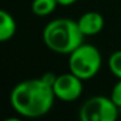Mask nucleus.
<instances>
[{"label":"nucleus","mask_w":121,"mask_h":121,"mask_svg":"<svg viewBox=\"0 0 121 121\" xmlns=\"http://www.w3.org/2000/svg\"><path fill=\"white\" fill-rule=\"evenodd\" d=\"M56 96L48 82L40 78H31L17 83L11 91V104L24 117L38 118L47 115L52 108Z\"/></svg>","instance_id":"nucleus-1"},{"label":"nucleus","mask_w":121,"mask_h":121,"mask_svg":"<svg viewBox=\"0 0 121 121\" xmlns=\"http://www.w3.org/2000/svg\"><path fill=\"white\" fill-rule=\"evenodd\" d=\"M78 22L70 18H55L43 29L42 38L47 48L60 55H70L83 43Z\"/></svg>","instance_id":"nucleus-2"},{"label":"nucleus","mask_w":121,"mask_h":121,"mask_svg":"<svg viewBox=\"0 0 121 121\" xmlns=\"http://www.w3.org/2000/svg\"><path fill=\"white\" fill-rule=\"evenodd\" d=\"M69 72L86 81L91 79L99 73L102 68V55L95 46L82 43L69 55L68 59Z\"/></svg>","instance_id":"nucleus-3"},{"label":"nucleus","mask_w":121,"mask_h":121,"mask_svg":"<svg viewBox=\"0 0 121 121\" xmlns=\"http://www.w3.org/2000/svg\"><path fill=\"white\" fill-rule=\"evenodd\" d=\"M79 121H117L118 107L111 98L91 96L79 108Z\"/></svg>","instance_id":"nucleus-4"},{"label":"nucleus","mask_w":121,"mask_h":121,"mask_svg":"<svg viewBox=\"0 0 121 121\" xmlns=\"http://www.w3.org/2000/svg\"><path fill=\"white\" fill-rule=\"evenodd\" d=\"M56 99L63 102H74L82 95L83 91V81L72 72L56 76L52 85Z\"/></svg>","instance_id":"nucleus-5"},{"label":"nucleus","mask_w":121,"mask_h":121,"mask_svg":"<svg viewBox=\"0 0 121 121\" xmlns=\"http://www.w3.org/2000/svg\"><path fill=\"white\" fill-rule=\"evenodd\" d=\"M77 22H78V26L85 37H92V35L99 34L105 24L104 17L96 11L85 12L77 20Z\"/></svg>","instance_id":"nucleus-6"},{"label":"nucleus","mask_w":121,"mask_h":121,"mask_svg":"<svg viewBox=\"0 0 121 121\" xmlns=\"http://www.w3.org/2000/svg\"><path fill=\"white\" fill-rule=\"evenodd\" d=\"M17 31L14 17L7 11H0V42L11 40Z\"/></svg>","instance_id":"nucleus-7"},{"label":"nucleus","mask_w":121,"mask_h":121,"mask_svg":"<svg viewBox=\"0 0 121 121\" xmlns=\"http://www.w3.org/2000/svg\"><path fill=\"white\" fill-rule=\"evenodd\" d=\"M57 5V0H33L31 11L38 17H47L55 12Z\"/></svg>","instance_id":"nucleus-8"},{"label":"nucleus","mask_w":121,"mask_h":121,"mask_svg":"<svg viewBox=\"0 0 121 121\" xmlns=\"http://www.w3.org/2000/svg\"><path fill=\"white\" fill-rule=\"evenodd\" d=\"M108 68L117 79H121V50L115 51L108 57Z\"/></svg>","instance_id":"nucleus-9"},{"label":"nucleus","mask_w":121,"mask_h":121,"mask_svg":"<svg viewBox=\"0 0 121 121\" xmlns=\"http://www.w3.org/2000/svg\"><path fill=\"white\" fill-rule=\"evenodd\" d=\"M109 98L112 99V102L115 103L118 108H121V79H118V81L116 82V85L112 87Z\"/></svg>","instance_id":"nucleus-10"},{"label":"nucleus","mask_w":121,"mask_h":121,"mask_svg":"<svg viewBox=\"0 0 121 121\" xmlns=\"http://www.w3.org/2000/svg\"><path fill=\"white\" fill-rule=\"evenodd\" d=\"M78 0H57L59 5H63V7H69V5H73L74 3H77Z\"/></svg>","instance_id":"nucleus-11"},{"label":"nucleus","mask_w":121,"mask_h":121,"mask_svg":"<svg viewBox=\"0 0 121 121\" xmlns=\"http://www.w3.org/2000/svg\"><path fill=\"white\" fill-rule=\"evenodd\" d=\"M4 121H22V120L18 118V117H8V118H5Z\"/></svg>","instance_id":"nucleus-12"}]
</instances>
